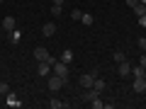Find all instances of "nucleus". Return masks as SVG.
<instances>
[{
  "label": "nucleus",
  "mask_w": 146,
  "mask_h": 109,
  "mask_svg": "<svg viewBox=\"0 0 146 109\" xmlns=\"http://www.w3.org/2000/svg\"><path fill=\"white\" fill-rule=\"evenodd\" d=\"M80 97H83V102H88V104H93L95 109H105V102H102V99H100V92H98V90H93V87H88V90H85L83 95H80Z\"/></svg>",
  "instance_id": "nucleus-1"
},
{
  "label": "nucleus",
  "mask_w": 146,
  "mask_h": 109,
  "mask_svg": "<svg viewBox=\"0 0 146 109\" xmlns=\"http://www.w3.org/2000/svg\"><path fill=\"white\" fill-rule=\"evenodd\" d=\"M49 90H51V92H58V90L63 87V85H66V78H61V75H56V73H54V75H49Z\"/></svg>",
  "instance_id": "nucleus-2"
},
{
  "label": "nucleus",
  "mask_w": 146,
  "mask_h": 109,
  "mask_svg": "<svg viewBox=\"0 0 146 109\" xmlns=\"http://www.w3.org/2000/svg\"><path fill=\"white\" fill-rule=\"evenodd\" d=\"M51 70L56 73V75H61V78L68 80V63H63V61H54V63H51Z\"/></svg>",
  "instance_id": "nucleus-3"
},
{
  "label": "nucleus",
  "mask_w": 146,
  "mask_h": 109,
  "mask_svg": "<svg viewBox=\"0 0 146 109\" xmlns=\"http://www.w3.org/2000/svg\"><path fill=\"white\" fill-rule=\"evenodd\" d=\"M49 56H51V53L46 51V46H36V49H34V61H36V63L49 61Z\"/></svg>",
  "instance_id": "nucleus-4"
},
{
  "label": "nucleus",
  "mask_w": 146,
  "mask_h": 109,
  "mask_svg": "<svg viewBox=\"0 0 146 109\" xmlns=\"http://www.w3.org/2000/svg\"><path fill=\"white\" fill-rule=\"evenodd\" d=\"M131 90H134L136 95L146 92V78H134V83H131Z\"/></svg>",
  "instance_id": "nucleus-5"
},
{
  "label": "nucleus",
  "mask_w": 146,
  "mask_h": 109,
  "mask_svg": "<svg viewBox=\"0 0 146 109\" xmlns=\"http://www.w3.org/2000/svg\"><path fill=\"white\" fill-rule=\"evenodd\" d=\"M93 75H90V73H83V75H80V78H78V85H80V87H83V90H88V87H93Z\"/></svg>",
  "instance_id": "nucleus-6"
},
{
  "label": "nucleus",
  "mask_w": 146,
  "mask_h": 109,
  "mask_svg": "<svg viewBox=\"0 0 146 109\" xmlns=\"http://www.w3.org/2000/svg\"><path fill=\"white\" fill-rule=\"evenodd\" d=\"M5 104H7V107H15V109H17V107H22V102L17 99V95H15V92H7V95H5Z\"/></svg>",
  "instance_id": "nucleus-7"
},
{
  "label": "nucleus",
  "mask_w": 146,
  "mask_h": 109,
  "mask_svg": "<svg viewBox=\"0 0 146 109\" xmlns=\"http://www.w3.org/2000/svg\"><path fill=\"white\" fill-rule=\"evenodd\" d=\"M36 73H39L42 78H49V73H51V63H49V61L39 63V66H36Z\"/></svg>",
  "instance_id": "nucleus-8"
},
{
  "label": "nucleus",
  "mask_w": 146,
  "mask_h": 109,
  "mask_svg": "<svg viewBox=\"0 0 146 109\" xmlns=\"http://www.w3.org/2000/svg\"><path fill=\"white\" fill-rule=\"evenodd\" d=\"M117 73H119L122 78H127L131 73V63H127V61H122V63H117Z\"/></svg>",
  "instance_id": "nucleus-9"
},
{
  "label": "nucleus",
  "mask_w": 146,
  "mask_h": 109,
  "mask_svg": "<svg viewBox=\"0 0 146 109\" xmlns=\"http://www.w3.org/2000/svg\"><path fill=\"white\" fill-rule=\"evenodd\" d=\"M20 39H22V29H17V27H15L12 32H7V41H10V44H17Z\"/></svg>",
  "instance_id": "nucleus-10"
},
{
  "label": "nucleus",
  "mask_w": 146,
  "mask_h": 109,
  "mask_svg": "<svg viewBox=\"0 0 146 109\" xmlns=\"http://www.w3.org/2000/svg\"><path fill=\"white\" fill-rule=\"evenodd\" d=\"M42 34L44 36H54L56 34V24H54V22H46V24L42 27Z\"/></svg>",
  "instance_id": "nucleus-11"
},
{
  "label": "nucleus",
  "mask_w": 146,
  "mask_h": 109,
  "mask_svg": "<svg viewBox=\"0 0 146 109\" xmlns=\"http://www.w3.org/2000/svg\"><path fill=\"white\" fill-rule=\"evenodd\" d=\"M93 90H98V92L102 95L105 90H107V83H105L102 78H95V80H93Z\"/></svg>",
  "instance_id": "nucleus-12"
},
{
  "label": "nucleus",
  "mask_w": 146,
  "mask_h": 109,
  "mask_svg": "<svg viewBox=\"0 0 146 109\" xmlns=\"http://www.w3.org/2000/svg\"><path fill=\"white\" fill-rule=\"evenodd\" d=\"M15 24H17L15 17H5V20H3V29H5V32H12V29H15Z\"/></svg>",
  "instance_id": "nucleus-13"
},
{
  "label": "nucleus",
  "mask_w": 146,
  "mask_h": 109,
  "mask_svg": "<svg viewBox=\"0 0 146 109\" xmlns=\"http://www.w3.org/2000/svg\"><path fill=\"white\" fill-rule=\"evenodd\" d=\"M49 107H51V109H66L68 102H63V99H56V97H54L51 102H49Z\"/></svg>",
  "instance_id": "nucleus-14"
},
{
  "label": "nucleus",
  "mask_w": 146,
  "mask_h": 109,
  "mask_svg": "<svg viewBox=\"0 0 146 109\" xmlns=\"http://www.w3.org/2000/svg\"><path fill=\"white\" fill-rule=\"evenodd\" d=\"M131 10H134V15H136V17H144V15H146V5H144V3H136Z\"/></svg>",
  "instance_id": "nucleus-15"
},
{
  "label": "nucleus",
  "mask_w": 146,
  "mask_h": 109,
  "mask_svg": "<svg viewBox=\"0 0 146 109\" xmlns=\"http://www.w3.org/2000/svg\"><path fill=\"white\" fill-rule=\"evenodd\" d=\"M112 61H115V63H122V61H127L124 51H115V53H112Z\"/></svg>",
  "instance_id": "nucleus-16"
},
{
  "label": "nucleus",
  "mask_w": 146,
  "mask_h": 109,
  "mask_svg": "<svg viewBox=\"0 0 146 109\" xmlns=\"http://www.w3.org/2000/svg\"><path fill=\"white\" fill-rule=\"evenodd\" d=\"M61 61H63V63H71V61H73V51H71V49H66V51L61 53Z\"/></svg>",
  "instance_id": "nucleus-17"
},
{
  "label": "nucleus",
  "mask_w": 146,
  "mask_h": 109,
  "mask_svg": "<svg viewBox=\"0 0 146 109\" xmlns=\"http://www.w3.org/2000/svg\"><path fill=\"white\" fill-rule=\"evenodd\" d=\"M144 70H146V68L134 66V68H131V75H134V78H144Z\"/></svg>",
  "instance_id": "nucleus-18"
},
{
  "label": "nucleus",
  "mask_w": 146,
  "mask_h": 109,
  "mask_svg": "<svg viewBox=\"0 0 146 109\" xmlns=\"http://www.w3.org/2000/svg\"><path fill=\"white\" fill-rule=\"evenodd\" d=\"M51 15L54 17H61L63 15V5H51Z\"/></svg>",
  "instance_id": "nucleus-19"
},
{
  "label": "nucleus",
  "mask_w": 146,
  "mask_h": 109,
  "mask_svg": "<svg viewBox=\"0 0 146 109\" xmlns=\"http://www.w3.org/2000/svg\"><path fill=\"white\" fill-rule=\"evenodd\" d=\"M80 22H83V24H93V15H90V12H83V17H80Z\"/></svg>",
  "instance_id": "nucleus-20"
},
{
  "label": "nucleus",
  "mask_w": 146,
  "mask_h": 109,
  "mask_svg": "<svg viewBox=\"0 0 146 109\" xmlns=\"http://www.w3.org/2000/svg\"><path fill=\"white\" fill-rule=\"evenodd\" d=\"M7 92H10V85H7V83H0V97H5Z\"/></svg>",
  "instance_id": "nucleus-21"
},
{
  "label": "nucleus",
  "mask_w": 146,
  "mask_h": 109,
  "mask_svg": "<svg viewBox=\"0 0 146 109\" xmlns=\"http://www.w3.org/2000/svg\"><path fill=\"white\" fill-rule=\"evenodd\" d=\"M83 17V12L78 10V7H73V12H71V20H80Z\"/></svg>",
  "instance_id": "nucleus-22"
},
{
  "label": "nucleus",
  "mask_w": 146,
  "mask_h": 109,
  "mask_svg": "<svg viewBox=\"0 0 146 109\" xmlns=\"http://www.w3.org/2000/svg\"><path fill=\"white\" fill-rule=\"evenodd\" d=\"M136 46H139L141 51H146V36H139V41H136Z\"/></svg>",
  "instance_id": "nucleus-23"
},
{
  "label": "nucleus",
  "mask_w": 146,
  "mask_h": 109,
  "mask_svg": "<svg viewBox=\"0 0 146 109\" xmlns=\"http://www.w3.org/2000/svg\"><path fill=\"white\" fill-rule=\"evenodd\" d=\"M139 66H141V68H146V53H144V56H141V61H139Z\"/></svg>",
  "instance_id": "nucleus-24"
},
{
  "label": "nucleus",
  "mask_w": 146,
  "mask_h": 109,
  "mask_svg": "<svg viewBox=\"0 0 146 109\" xmlns=\"http://www.w3.org/2000/svg\"><path fill=\"white\" fill-rule=\"evenodd\" d=\"M136 3H141V0H127V5H129V7H134Z\"/></svg>",
  "instance_id": "nucleus-25"
},
{
  "label": "nucleus",
  "mask_w": 146,
  "mask_h": 109,
  "mask_svg": "<svg viewBox=\"0 0 146 109\" xmlns=\"http://www.w3.org/2000/svg\"><path fill=\"white\" fill-rule=\"evenodd\" d=\"M63 3H66V0H54V5H63Z\"/></svg>",
  "instance_id": "nucleus-26"
},
{
  "label": "nucleus",
  "mask_w": 146,
  "mask_h": 109,
  "mask_svg": "<svg viewBox=\"0 0 146 109\" xmlns=\"http://www.w3.org/2000/svg\"><path fill=\"white\" fill-rule=\"evenodd\" d=\"M141 3H144V5H146V0H141Z\"/></svg>",
  "instance_id": "nucleus-27"
},
{
  "label": "nucleus",
  "mask_w": 146,
  "mask_h": 109,
  "mask_svg": "<svg viewBox=\"0 0 146 109\" xmlns=\"http://www.w3.org/2000/svg\"><path fill=\"white\" fill-rule=\"evenodd\" d=\"M144 78H146V70H144Z\"/></svg>",
  "instance_id": "nucleus-28"
},
{
  "label": "nucleus",
  "mask_w": 146,
  "mask_h": 109,
  "mask_svg": "<svg viewBox=\"0 0 146 109\" xmlns=\"http://www.w3.org/2000/svg\"><path fill=\"white\" fill-rule=\"evenodd\" d=\"M0 3H5V0H0Z\"/></svg>",
  "instance_id": "nucleus-29"
},
{
  "label": "nucleus",
  "mask_w": 146,
  "mask_h": 109,
  "mask_svg": "<svg viewBox=\"0 0 146 109\" xmlns=\"http://www.w3.org/2000/svg\"><path fill=\"white\" fill-rule=\"evenodd\" d=\"M144 53H146V51H144Z\"/></svg>",
  "instance_id": "nucleus-30"
}]
</instances>
